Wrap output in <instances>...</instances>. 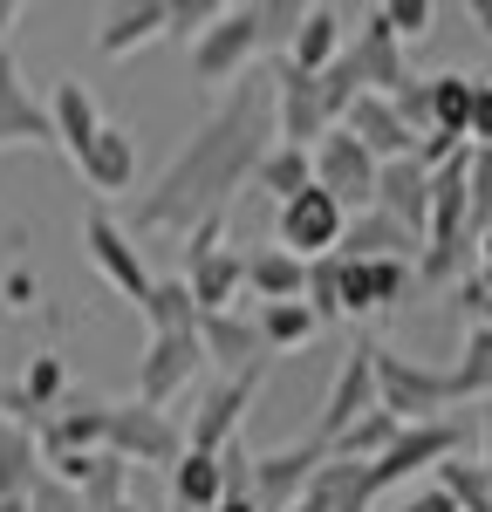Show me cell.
<instances>
[{
    "label": "cell",
    "mask_w": 492,
    "mask_h": 512,
    "mask_svg": "<svg viewBox=\"0 0 492 512\" xmlns=\"http://www.w3.org/2000/svg\"><path fill=\"white\" fill-rule=\"evenodd\" d=\"M390 110H397V117H404L410 130H417V137H431V82H424V76H410L404 89L390 96Z\"/></svg>",
    "instance_id": "ab89813d"
},
{
    "label": "cell",
    "mask_w": 492,
    "mask_h": 512,
    "mask_svg": "<svg viewBox=\"0 0 492 512\" xmlns=\"http://www.w3.org/2000/svg\"><path fill=\"white\" fill-rule=\"evenodd\" d=\"M151 335H199V301H192V287L185 280H158L151 287V301L137 308Z\"/></svg>",
    "instance_id": "836d02e7"
},
{
    "label": "cell",
    "mask_w": 492,
    "mask_h": 512,
    "mask_svg": "<svg viewBox=\"0 0 492 512\" xmlns=\"http://www.w3.org/2000/svg\"><path fill=\"white\" fill-rule=\"evenodd\" d=\"M253 328H260V349H267V355H294V349H308V342L322 335V321H315V308H308V301L260 308V315H253Z\"/></svg>",
    "instance_id": "4dcf8cb0"
},
{
    "label": "cell",
    "mask_w": 492,
    "mask_h": 512,
    "mask_svg": "<svg viewBox=\"0 0 492 512\" xmlns=\"http://www.w3.org/2000/svg\"><path fill=\"white\" fill-rule=\"evenodd\" d=\"M103 451L123 458L130 472H137V465H164V472H171V465L185 458V431H178L164 410H151V403H137V396H130V403H110Z\"/></svg>",
    "instance_id": "8992f818"
},
{
    "label": "cell",
    "mask_w": 492,
    "mask_h": 512,
    "mask_svg": "<svg viewBox=\"0 0 492 512\" xmlns=\"http://www.w3.org/2000/svg\"><path fill=\"white\" fill-rule=\"evenodd\" d=\"M48 123H55V144L82 158L89 144H96V130H103V110H96V96H89V82H55V96H48Z\"/></svg>",
    "instance_id": "d4e9b609"
},
{
    "label": "cell",
    "mask_w": 492,
    "mask_h": 512,
    "mask_svg": "<svg viewBox=\"0 0 492 512\" xmlns=\"http://www.w3.org/2000/svg\"><path fill=\"white\" fill-rule=\"evenodd\" d=\"M7 144H55V123H48V103H41L14 48H0V151Z\"/></svg>",
    "instance_id": "2e32d148"
},
{
    "label": "cell",
    "mask_w": 492,
    "mask_h": 512,
    "mask_svg": "<svg viewBox=\"0 0 492 512\" xmlns=\"http://www.w3.org/2000/svg\"><path fill=\"white\" fill-rule=\"evenodd\" d=\"M164 35H171V0H130V7H110L96 21V55L123 62V55H137V48H151Z\"/></svg>",
    "instance_id": "e0dca14e"
},
{
    "label": "cell",
    "mask_w": 492,
    "mask_h": 512,
    "mask_svg": "<svg viewBox=\"0 0 492 512\" xmlns=\"http://www.w3.org/2000/svg\"><path fill=\"white\" fill-rule=\"evenodd\" d=\"M274 82L267 76H246L226 89V103L178 144V158L151 178V192L130 198V239L144 233H192L205 219H226V205L253 185L260 158L274 151Z\"/></svg>",
    "instance_id": "6da1fadb"
},
{
    "label": "cell",
    "mask_w": 492,
    "mask_h": 512,
    "mask_svg": "<svg viewBox=\"0 0 492 512\" xmlns=\"http://www.w3.org/2000/svg\"><path fill=\"white\" fill-rule=\"evenodd\" d=\"M397 431H404V424H397L390 410H369L363 424H349V431L328 444V458H342V465H376V458L397 444Z\"/></svg>",
    "instance_id": "e575fe53"
},
{
    "label": "cell",
    "mask_w": 492,
    "mask_h": 512,
    "mask_svg": "<svg viewBox=\"0 0 492 512\" xmlns=\"http://www.w3.org/2000/svg\"><path fill=\"white\" fill-rule=\"evenodd\" d=\"M479 465H486V478H492V403H486V458H479Z\"/></svg>",
    "instance_id": "681fc988"
},
{
    "label": "cell",
    "mask_w": 492,
    "mask_h": 512,
    "mask_svg": "<svg viewBox=\"0 0 492 512\" xmlns=\"http://www.w3.org/2000/svg\"><path fill=\"white\" fill-rule=\"evenodd\" d=\"M267 82H274V137L294 144V151H315L328 130H335V117H328V103H322V82L287 69V62H274Z\"/></svg>",
    "instance_id": "30bf717a"
},
{
    "label": "cell",
    "mask_w": 492,
    "mask_h": 512,
    "mask_svg": "<svg viewBox=\"0 0 492 512\" xmlns=\"http://www.w3.org/2000/svg\"><path fill=\"white\" fill-rule=\"evenodd\" d=\"M376 178H383V164L369 158V151L349 137V130H342V123H335L322 144H315V185H322V192L335 198L349 219L376 205Z\"/></svg>",
    "instance_id": "52a82bcc"
},
{
    "label": "cell",
    "mask_w": 492,
    "mask_h": 512,
    "mask_svg": "<svg viewBox=\"0 0 492 512\" xmlns=\"http://www.w3.org/2000/svg\"><path fill=\"white\" fill-rule=\"evenodd\" d=\"M219 499H226V465L212 451H185L171 465V506L178 512H219Z\"/></svg>",
    "instance_id": "f1b7e54d"
},
{
    "label": "cell",
    "mask_w": 492,
    "mask_h": 512,
    "mask_svg": "<svg viewBox=\"0 0 492 512\" xmlns=\"http://www.w3.org/2000/svg\"><path fill=\"white\" fill-rule=\"evenodd\" d=\"M390 512H451V499L438 492V485H424V492H410L404 506H390Z\"/></svg>",
    "instance_id": "f6af8a7d"
},
{
    "label": "cell",
    "mask_w": 492,
    "mask_h": 512,
    "mask_svg": "<svg viewBox=\"0 0 492 512\" xmlns=\"http://www.w3.org/2000/svg\"><path fill=\"white\" fill-rule=\"evenodd\" d=\"M301 28V7L294 0H246V7H226L199 41H192V76L205 89H233V82L253 76V62H267L274 48L287 55V41Z\"/></svg>",
    "instance_id": "7a4b0ae2"
},
{
    "label": "cell",
    "mask_w": 492,
    "mask_h": 512,
    "mask_svg": "<svg viewBox=\"0 0 492 512\" xmlns=\"http://www.w3.org/2000/svg\"><path fill=\"white\" fill-rule=\"evenodd\" d=\"M322 465H328V451L315 437H301V444H287V451H260V458H253V499H260V512H294V499L315 485Z\"/></svg>",
    "instance_id": "4fadbf2b"
},
{
    "label": "cell",
    "mask_w": 492,
    "mask_h": 512,
    "mask_svg": "<svg viewBox=\"0 0 492 512\" xmlns=\"http://www.w3.org/2000/svg\"><path fill=\"white\" fill-rule=\"evenodd\" d=\"M335 55H342V14H335V7H301V28H294L281 62L301 69V76H322Z\"/></svg>",
    "instance_id": "83f0119b"
},
{
    "label": "cell",
    "mask_w": 492,
    "mask_h": 512,
    "mask_svg": "<svg viewBox=\"0 0 492 512\" xmlns=\"http://www.w3.org/2000/svg\"><path fill=\"white\" fill-rule=\"evenodd\" d=\"M246 294H253L260 308L301 301V294H308V260H294L287 246H260V253H246Z\"/></svg>",
    "instance_id": "cb8c5ba5"
},
{
    "label": "cell",
    "mask_w": 492,
    "mask_h": 512,
    "mask_svg": "<svg viewBox=\"0 0 492 512\" xmlns=\"http://www.w3.org/2000/svg\"><path fill=\"white\" fill-rule=\"evenodd\" d=\"M369 410H376V369H369V342H356V349L342 355V369H335V383H328V403H322V417H315L308 437L328 451L349 424H363Z\"/></svg>",
    "instance_id": "5bb4252c"
},
{
    "label": "cell",
    "mask_w": 492,
    "mask_h": 512,
    "mask_svg": "<svg viewBox=\"0 0 492 512\" xmlns=\"http://www.w3.org/2000/svg\"><path fill=\"white\" fill-rule=\"evenodd\" d=\"M219 512H260V499H253V492H226V499H219Z\"/></svg>",
    "instance_id": "7dc6e473"
},
{
    "label": "cell",
    "mask_w": 492,
    "mask_h": 512,
    "mask_svg": "<svg viewBox=\"0 0 492 512\" xmlns=\"http://www.w3.org/2000/svg\"><path fill=\"white\" fill-rule=\"evenodd\" d=\"M82 506H89V512L130 506V465L110 458V451H96V465H89V478H82Z\"/></svg>",
    "instance_id": "8d00e7d4"
},
{
    "label": "cell",
    "mask_w": 492,
    "mask_h": 512,
    "mask_svg": "<svg viewBox=\"0 0 492 512\" xmlns=\"http://www.w3.org/2000/svg\"><path fill=\"white\" fill-rule=\"evenodd\" d=\"M28 512H89V506H82V492H69L62 478H41L35 492H28Z\"/></svg>",
    "instance_id": "b9f144b4"
},
{
    "label": "cell",
    "mask_w": 492,
    "mask_h": 512,
    "mask_svg": "<svg viewBox=\"0 0 492 512\" xmlns=\"http://www.w3.org/2000/svg\"><path fill=\"white\" fill-rule=\"evenodd\" d=\"M342 233H349V212L322 185H308L301 198H287L281 212H274V246H287L294 260H328L342 246Z\"/></svg>",
    "instance_id": "ba28073f"
},
{
    "label": "cell",
    "mask_w": 492,
    "mask_h": 512,
    "mask_svg": "<svg viewBox=\"0 0 492 512\" xmlns=\"http://www.w3.org/2000/svg\"><path fill=\"white\" fill-rule=\"evenodd\" d=\"M431 485H438L458 512H492V478H486L479 458H445V465L431 472Z\"/></svg>",
    "instance_id": "d590c367"
},
{
    "label": "cell",
    "mask_w": 492,
    "mask_h": 512,
    "mask_svg": "<svg viewBox=\"0 0 492 512\" xmlns=\"http://www.w3.org/2000/svg\"><path fill=\"white\" fill-rule=\"evenodd\" d=\"M219 14H226L219 0H171V35H178V41H199Z\"/></svg>",
    "instance_id": "60d3db41"
},
{
    "label": "cell",
    "mask_w": 492,
    "mask_h": 512,
    "mask_svg": "<svg viewBox=\"0 0 492 512\" xmlns=\"http://www.w3.org/2000/svg\"><path fill=\"white\" fill-rule=\"evenodd\" d=\"M260 376L267 369H246V376H219L212 390L199 396V410H192V424H185V451H226V444H240V417L246 403L260 396Z\"/></svg>",
    "instance_id": "8fae6325"
},
{
    "label": "cell",
    "mask_w": 492,
    "mask_h": 512,
    "mask_svg": "<svg viewBox=\"0 0 492 512\" xmlns=\"http://www.w3.org/2000/svg\"><path fill=\"white\" fill-rule=\"evenodd\" d=\"M349 55H356V69H363V82H369V96H397L410 82V69H404V41L390 35L383 21H376V7L363 14V28H356V41H349Z\"/></svg>",
    "instance_id": "7402d4cb"
},
{
    "label": "cell",
    "mask_w": 492,
    "mask_h": 512,
    "mask_svg": "<svg viewBox=\"0 0 492 512\" xmlns=\"http://www.w3.org/2000/svg\"><path fill=\"white\" fill-rule=\"evenodd\" d=\"M185 287L199 301V315H233L246 294V253L226 246V219H205L185 233Z\"/></svg>",
    "instance_id": "277c9868"
},
{
    "label": "cell",
    "mask_w": 492,
    "mask_h": 512,
    "mask_svg": "<svg viewBox=\"0 0 492 512\" xmlns=\"http://www.w3.org/2000/svg\"><path fill=\"white\" fill-rule=\"evenodd\" d=\"M472 151H492V76H479V96H472Z\"/></svg>",
    "instance_id": "7bdbcfd3"
},
{
    "label": "cell",
    "mask_w": 492,
    "mask_h": 512,
    "mask_svg": "<svg viewBox=\"0 0 492 512\" xmlns=\"http://www.w3.org/2000/svg\"><path fill=\"white\" fill-rule=\"evenodd\" d=\"M369 369H376V410H390L397 424H445L451 410V376L417 362L404 349L369 342Z\"/></svg>",
    "instance_id": "3957f363"
},
{
    "label": "cell",
    "mask_w": 492,
    "mask_h": 512,
    "mask_svg": "<svg viewBox=\"0 0 492 512\" xmlns=\"http://www.w3.org/2000/svg\"><path fill=\"white\" fill-rule=\"evenodd\" d=\"M445 376H451V403H492V328H465V349Z\"/></svg>",
    "instance_id": "d6a6232c"
},
{
    "label": "cell",
    "mask_w": 492,
    "mask_h": 512,
    "mask_svg": "<svg viewBox=\"0 0 492 512\" xmlns=\"http://www.w3.org/2000/svg\"><path fill=\"white\" fill-rule=\"evenodd\" d=\"M41 478H48V465H41V431L0 417V499H28Z\"/></svg>",
    "instance_id": "4316f807"
},
{
    "label": "cell",
    "mask_w": 492,
    "mask_h": 512,
    "mask_svg": "<svg viewBox=\"0 0 492 512\" xmlns=\"http://www.w3.org/2000/svg\"><path fill=\"white\" fill-rule=\"evenodd\" d=\"M342 130L363 144L376 164H397V158H417V130H410L397 110H390V96H363L349 117H342Z\"/></svg>",
    "instance_id": "44dd1931"
},
{
    "label": "cell",
    "mask_w": 492,
    "mask_h": 512,
    "mask_svg": "<svg viewBox=\"0 0 492 512\" xmlns=\"http://www.w3.org/2000/svg\"><path fill=\"white\" fill-rule=\"evenodd\" d=\"M445 458H458V424H404L397 431V444L376 458V465H363V478H369V499H383L390 485H404V478H417V472H438Z\"/></svg>",
    "instance_id": "9c48e42d"
},
{
    "label": "cell",
    "mask_w": 492,
    "mask_h": 512,
    "mask_svg": "<svg viewBox=\"0 0 492 512\" xmlns=\"http://www.w3.org/2000/svg\"><path fill=\"white\" fill-rule=\"evenodd\" d=\"M14 21H21V7H14V0H0V48H7V28H14Z\"/></svg>",
    "instance_id": "c3c4849f"
},
{
    "label": "cell",
    "mask_w": 492,
    "mask_h": 512,
    "mask_svg": "<svg viewBox=\"0 0 492 512\" xmlns=\"http://www.w3.org/2000/svg\"><path fill=\"white\" fill-rule=\"evenodd\" d=\"M315 321H342V260L328 253V260H308V294H301Z\"/></svg>",
    "instance_id": "74e56055"
},
{
    "label": "cell",
    "mask_w": 492,
    "mask_h": 512,
    "mask_svg": "<svg viewBox=\"0 0 492 512\" xmlns=\"http://www.w3.org/2000/svg\"><path fill=\"white\" fill-rule=\"evenodd\" d=\"M103 431H110V403H62L41 424V465L69 451H103Z\"/></svg>",
    "instance_id": "603a6c76"
},
{
    "label": "cell",
    "mask_w": 492,
    "mask_h": 512,
    "mask_svg": "<svg viewBox=\"0 0 492 512\" xmlns=\"http://www.w3.org/2000/svg\"><path fill=\"white\" fill-rule=\"evenodd\" d=\"M199 369H205L199 335H151V342H144V362H137V403L164 410L178 390H192Z\"/></svg>",
    "instance_id": "9a60e30c"
},
{
    "label": "cell",
    "mask_w": 492,
    "mask_h": 512,
    "mask_svg": "<svg viewBox=\"0 0 492 512\" xmlns=\"http://www.w3.org/2000/svg\"><path fill=\"white\" fill-rule=\"evenodd\" d=\"M0 512H28V499H0Z\"/></svg>",
    "instance_id": "f907efd6"
},
{
    "label": "cell",
    "mask_w": 492,
    "mask_h": 512,
    "mask_svg": "<svg viewBox=\"0 0 492 512\" xmlns=\"http://www.w3.org/2000/svg\"><path fill=\"white\" fill-rule=\"evenodd\" d=\"M0 294H7V308H28V301H35V274H28V267H14V274L0 280Z\"/></svg>",
    "instance_id": "ee69618b"
},
{
    "label": "cell",
    "mask_w": 492,
    "mask_h": 512,
    "mask_svg": "<svg viewBox=\"0 0 492 512\" xmlns=\"http://www.w3.org/2000/svg\"><path fill=\"white\" fill-rule=\"evenodd\" d=\"M465 14H472V28H479V35L492 41V0H472V7H465Z\"/></svg>",
    "instance_id": "bcb514c9"
},
{
    "label": "cell",
    "mask_w": 492,
    "mask_h": 512,
    "mask_svg": "<svg viewBox=\"0 0 492 512\" xmlns=\"http://www.w3.org/2000/svg\"><path fill=\"white\" fill-rule=\"evenodd\" d=\"M335 253H342V260H417L424 246H417L397 219H383V212L369 205V212H356V219H349V233H342V246H335Z\"/></svg>",
    "instance_id": "484cf974"
},
{
    "label": "cell",
    "mask_w": 492,
    "mask_h": 512,
    "mask_svg": "<svg viewBox=\"0 0 492 512\" xmlns=\"http://www.w3.org/2000/svg\"><path fill=\"white\" fill-rule=\"evenodd\" d=\"M117 512H137V506H117Z\"/></svg>",
    "instance_id": "816d5d0a"
},
{
    "label": "cell",
    "mask_w": 492,
    "mask_h": 512,
    "mask_svg": "<svg viewBox=\"0 0 492 512\" xmlns=\"http://www.w3.org/2000/svg\"><path fill=\"white\" fill-rule=\"evenodd\" d=\"M199 349L219 376H246V369H267V349H260V328L253 315H199Z\"/></svg>",
    "instance_id": "d6986e66"
},
{
    "label": "cell",
    "mask_w": 492,
    "mask_h": 512,
    "mask_svg": "<svg viewBox=\"0 0 492 512\" xmlns=\"http://www.w3.org/2000/svg\"><path fill=\"white\" fill-rule=\"evenodd\" d=\"M82 253H89V267L117 287L130 308H144L151 301V287H158V274H151V260H144V246L130 239V226H123L117 212H103V205H89V219H82Z\"/></svg>",
    "instance_id": "5b68a950"
},
{
    "label": "cell",
    "mask_w": 492,
    "mask_h": 512,
    "mask_svg": "<svg viewBox=\"0 0 492 512\" xmlns=\"http://www.w3.org/2000/svg\"><path fill=\"white\" fill-rule=\"evenodd\" d=\"M410 287H417V260H342V315H390L410 301Z\"/></svg>",
    "instance_id": "7c38bea8"
},
{
    "label": "cell",
    "mask_w": 492,
    "mask_h": 512,
    "mask_svg": "<svg viewBox=\"0 0 492 512\" xmlns=\"http://www.w3.org/2000/svg\"><path fill=\"white\" fill-rule=\"evenodd\" d=\"M376 212L397 219V226L424 246V226H431V171H424L417 158L383 164V178H376Z\"/></svg>",
    "instance_id": "ac0fdd59"
},
{
    "label": "cell",
    "mask_w": 492,
    "mask_h": 512,
    "mask_svg": "<svg viewBox=\"0 0 492 512\" xmlns=\"http://www.w3.org/2000/svg\"><path fill=\"white\" fill-rule=\"evenodd\" d=\"M451 512H458V506H451Z\"/></svg>",
    "instance_id": "f5cc1de1"
},
{
    "label": "cell",
    "mask_w": 492,
    "mask_h": 512,
    "mask_svg": "<svg viewBox=\"0 0 492 512\" xmlns=\"http://www.w3.org/2000/svg\"><path fill=\"white\" fill-rule=\"evenodd\" d=\"M308 185H315V151H294V144H274V151L260 158V171H253V192H267L274 205L301 198Z\"/></svg>",
    "instance_id": "1f68e13d"
},
{
    "label": "cell",
    "mask_w": 492,
    "mask_h": 512,
    "mask_svg": "<svg viewBox=\"0 0 492 512\" xmlns=\"http://www.w3.org/2000/svg\"><path fill=\"white\" fill-rule=\"evenodd\" d=\"M376 21H383L397 41H417V35H431L438 7H431V0H383V7H376Z\"/></svg>",
    "instance_id": "f35d334b"
},
{
    "label": "cell",
    "mask_w": 492,
    "mask_h": 512,
    "mask_svg": "<svg viewBox=\"0 0 492 512\" xmlns=\"http://www.w3.org/2000/svg\"><path fill=\"white\" fill-rule=\"evenodd\" d=\"M431 82V130L451 137V144H465L472 137V96H479V76H465V69H438Z\"/></svg>",
    "instance_id": "f546056e"
},
{
    "label": "cell",
    "mask_w": 492,
    "mask_h": 512,
    "mask_svg": "<svg viewBox=\"0 0 492 512\" xmlns=\"http://www.w3.org/2000/svg\"><path fill=\"white\" fill-rule=\"evenodd\" d=\"M82 185L96 198H117V192H137V137L123 130V123H103L96 130V144L76 158Z\"/></svg>",
    "instance_id": "ffe728a7"
}]
</instances>
